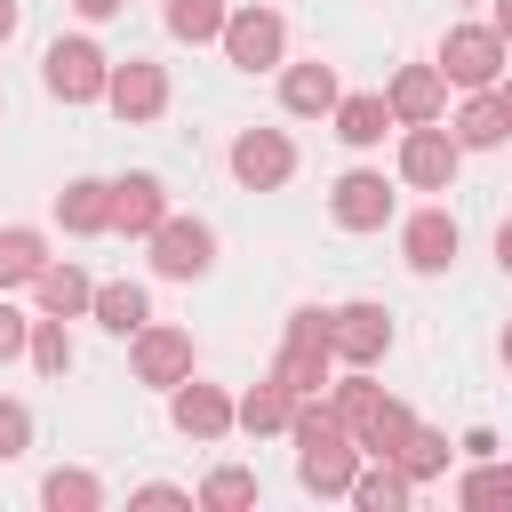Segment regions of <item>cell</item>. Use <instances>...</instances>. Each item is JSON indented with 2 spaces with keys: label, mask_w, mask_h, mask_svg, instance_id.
I'll return each mask as SVG.
<instances>
[{
  "label": "cell",
  "mask_w": 512,
  "mask_h": 512,
  "mask_svg": "<svg viewBox=\"0 0 512 512\" xmlns=\"http://www.w3.org/2000/svg\"><path fill=\"white\" fill-rule=\"evenodd\" d=\"M136 504H192V488H168V480H144Z\"/></svg>",
  "instance_id": "cell-35"
},
{
  "label": "cell",
  "mask_w": 512,
  "mask_h": 512,
  "mask_svg": "<svg viewBox=\"0 0 512 512\" xmlns=\"http://www.w3.org/2000/svg\"><path fill=\"white\" fill-rule=\"evenodd\" d=\"M200 504H208V512H240V504H256V472H240V464L208 472V480H200Z\"/></svg>",
  "instance_id": "cell-31"
},
{
  "label": "cell",
  "mask_w": 512,
  "mask_h": 512,
  "mask_svg": "<svg viewBox=\"0 0 512 512\" xmlns=\"http://www.w3.org/2000/svg\"><path fill=\"white\" fill-rule=\"evenodd\" d=\"M496 352H504V368H512V328H504V344H496Z\"/></svg>",
  "instance_id": "cell-41"
},
{
  "label": "cell",
  "mask_w": 512,
  "mask_h": 512,
  "mask_svg": "<svg viewBox=\"0 0 512 512\" xmlns=\"http://www.w3.org/2000/svg\"><path fill=\"white\" fill-rule=\"evenodd\" d=\"M136 376L144 384H160V392H176L184 376H192V336L184 328H136Z\"/></svg>",
  "instance_id": "cell-14"
},
{
  "label": "cell",
  "mask_w": 512,
  "mask_h": 512,
  "mask_svg": "<svg viewBox=\"0 0 512 512\" xmlns=\"http://www.w3.org/2000/svg\"><path fill=\"white\" fill-rule=\"evenodd\" d=\"M408 432H416L408 400H392V392H384V400L368 408V424H360L352 440H360V456H400V448H408Z\"/></svg>",
  "instance_id": "cell-23"
},
{
  "label": "cell",
  "mask_w": 512,
  "mask_h": 512,
  "mask_svg": "<svg viewBox=\"0 0 512 512\" xmlns=\"http://www.w3.org/2000/svg\"><path fill=\"white\" fill-rule=\"evenodd\" d=\"M328 120H336V136H344L352 152H376V144H384V136L400 128L384 96H336V112H328Z\"/></svg>",
  "instance_id": "cell-20"
},
{
  "label": "cell",
  "mask_w": 512,
  "mask_h": 512,
  "mask_svg": "<svg viewBox=\"0 0 512 512\" xmlns=\"http://www.w3.org/2000/svg\"><path fill=\"white\" fill-rule=\"evenodd\" d=\"M456 168H464L456 128H440V120L400 128V184H416V192H448V184H456Z\"/></svg>",
  "instance_id": "cell-4"
},
{
  "label": "cell",
  "mask_w": 512,
  "mask_h": 512,
  "mask_svg": "<svg viewBox=\"0 0 512 512\" xmlns=\"http://www.w3.org/2000/svg\"><path fill=\"white\" fill-rule=\"evenodd\" d=\"M496 32H504V48H512V0H496V16H488Z\"/></svg>",
  "instance_id": "cell-37"
},
{
  "label": "cell",
  "mask_w": 512,
  "mask_h": 512,
  "mask_svg": "<svg viewBox=\"0 0 512 512\" xmlns=\"http://www.w3.org/2000/svg\"><path fill=\"white\" fill-rule=\"evenodd\" d=\"M104 104H112L128 128H136V120H160V112H168V72H160L152 56H128V64H112Z\"/></svg>",
  "instance_id": "cell-10"
},
{
  "label": "cell",
  "mask_w": 512,
  "mask_h": 512,
  "mask_svg": "<svg viewBox=\"0 0 512 512\" xmlns=\"http://www.w3.org/2000/svg\"><path fill=\"white\" fill-rule=\"evenodd\" d=\"M272 376H280L296 400H312L320 384H336V344H320V336H288L280 360H272Z\"/></svg>",
  "instance_id": "cell-17"
},
{
  "label": "cell",
  "mask_w": 512,
  "mask_h": 512,
  "mask_svg": "<svg viewBox=\"0 0 512 512\" xmlns=\"http://www.w3.org/2000/svg\"><path fill=\"white\" fill-rule=\"evenodd\" d=\"M224 64H240V72H272V64H288V16L280 8H232L224 16Z\"/></svg>",
  "instance_id": "cell-3"
},
{
  "label": "cell",
  "mask_w": 512,
  "mask_h": 512,
  "mask_svg": "<svg viewBox=\"0 0 512 512\" xmlns=\"http://www.w3.org/2000/svg\"><path fill=\"white\" fill-rule=\"evenodd\" d=\"M456 248H464V232H456V216L448 208H416L408 224H400V256H408V272H448L456 264Z\"/></svg>",
  "instance_id": "cell-11"
},
{
  "label": "cell",
  "mask_w": 512,
  "mask_h": 512,
  "mask_svg": "<svg viewBox=\"0 0 512 512\" xmlns=\"http://www.w3.org/2000/svg\"><path fill=\"white\" fill-rule=\"evenodd\" d=\"M168 424H176L184 440H224V432L240 424V400H232L224 384H200V376H184V384L168 392Z\"/></svg>",
  "instance_id": "cell-6"
},
{
  "label": "cell",
  "mask_w": 512,
  "mask_h": 512,
  "mask_svg": "<svg viewBox=\"0 0 512 512\" xmlns=\"http://www.w3.org/2000/svg\"><path fill=\"white\" fill-rule=\"evenodd\" d=\"M288 416H296V392L280 384V376H264L256 392H240V432H288Z\"/></svg>",
  "instance_id": "cell-24"
},
{
  "label": "cell",
  "mask_w": 512,
  "mask_h": 512,
  "mask_svg": "<svg viewBox=\"0 0 512 512\" xmlns=\"http://www.w3.org/2000/svg\"><path fill=\"white\" fill-rule=\"evenodd\" d=\"M456 504H472V512H488V504H512V464H472L464 480H456Z\"/></svg>",
  "instance_id": "cell-29"
},
{
  "label": "cell",
  "mask_w": 512,
  "mask_h": 512,
  "mask_svg": "<svg viewBox=\"0 0 512 512\" xmlns=\"http://www.w3.org/2000/svg\"><path fill=\"white\" fill-rule=\"evenodd\" d=\"M16 40V0H0V48Z\"/></svg>",
  "instance_id": "cell-38"
},
{
  "label": "cell",
  "mask_w": 512,
  "mask_h": 512,
  "mask_svg": "<svg viewBox=\"0 0 512 512\" xmlns=\"http://www.w3.org/2000/svg\"><path fill=\"white\" fill-rule=\"evenodd\" d=\"M504 56H512V48H504L496 24H448L432 64L448 72V88H496V80H504Z\"/></svg>",
  "instance_id": "cell-1"
},
{
  "label": "cell",
  "mask_w": 512,
  "mask_h": 512,
  "mask_svg": "<svg viewBox=\"0 0 512 512\" xmlns=\"http://www.w3.org/2000/svg\"><path fill=\"white\" fill-rule=\"evenodd\" d=\"M232 176H240L248 192H280V184L296 176V144H288L280 128H240V136H232Z\"/></svg>",
  "instance_id": "cell-7"
},
{
  "label": "cell",
  "mask_w": 512,
  "mask_h": 512,
  "mask_svg": "<svg viewBox=\"0 0 512 512\" xmlns=\"http://www.w3.org/2000/svg\"><path fill=\"white\" fill-rule=\"evenodd\" d=\"M40 504H48V512H96V504H104V480L80 472V464H56V472L40 480Z\"/></svg>",
  "instance_id": "cell-26"
},
{
  "label": "cell",
  "mask_w": 512,
  "mask_h": 512,
  "mask_svg": "<svg viewBox=\"0 0 512 512\" xmlns=\"http://www.w3.org/2000/svg\"><path fill=\"white\" fill-rule=\"evenodd\" d=\"M32 448V408L24 400H0V464H16Z\"/></svg>",
  "instance_id": "cell-32"
},
{
  "label": "cell",
  "mask_w": 512,
  "mask_h": 512,
  "mask_svg": "<svg viewBox=\"0 0 512 512\" xmlns=\"http://www.w3.org/2000/svg\"><path fill=\"white\" fill-rule=\"evenodd\" d=\"M328 216H336L344 232H384V224H392V184H384V168H344L336 192H328Z\"/></svg>",
  "instance_id": "cell-8"
},
{
  "label": "cell",
  "mask_w": 512,
  "mask_h": 512,
  "mask_svg": "<svg viewBox=\"0 0 512 512\" xmlns=\"http://www.w3.org/2000/svg\"><path fill=\"white\" fill-rule=\"evenodd\" d=\"M328 328H336L328 304H296V312H288V336H320V344H328Z\"/></svg>",
  "instance_id": "cell-34"
},
{
  "label": "cell",
  "mask_w": 512,
  "mask_h": 512,
  "mask_svg": "<svg viewBox=\"0 0 512 512\" xmlns=\"http://www.w3.org/2000/svg\"><path fill=\"white\" fill-rule=\"evenodd\" d=\"M32 296H40V312H56V320H80V312L96 304V280H88L72 256H64V264L48 256V264H40V280H32Z\"/></svg>",
  "instance_id": "cell-19"
},
{
  "label": "cell",
  "mask_w": 512,
  "mask_h": 512,
  "mask_svg": "<svg viewBox=\"0 0 512 512\" xmlns=\"http://www.w3.org/2000/svg\"><path fill=\"white\" fill-rule=\"evenodd\" d=\"M88 312H96V328H104V336H136V328L152 320V296H144L136 280H104Z\"/></svg>",
  "instance_id": "cell-22"
},
{
  "label": "cell",
  "mask_w": 512,
  "mask_h": 512,
  "mask_svg": "<svg viewBox=\"0 0 512 512\" xmlns=\"http://www.w3.org/2000/svg\"><path fill=\"white\" fill-rule=\"evenodd\" d=\"M496 96H504V112H512V80H496Z\"/></svg>",
  "instance_id": "cell-40"
},
{
  "label": "cell",
  "mask_w": 512,
  "mask_h": 512,
  "mask_svg": "<svg viewBox=\"0 0 512 512\" xmlns=\"http://www.w3.org/2000/svg\"><path fill=\"white\" fill-rule=\"evenodd\" d=\"M40 264H48V240H40L32 224H8V232H0V288H32Z\"/></svg>",
  "instance_id": "cell-25"
},
{
  "label": "cell",
  "mask_w": 512,
  "mask_h": 512,
  "mask_svg": "<svg viewBox=\"0 0 512 512\" xmlns=\"http://www.w3.org/2000/svg\"><path fill=\"white\" fill-rule=\"evenodd\" d=\"M328 344H336V360L344 368H376L384 352H392V312L384 304H336V328H328Z\"/></svg>",
  "instance_id": "cell-9"
},
{
  "label": "cell",
  "mask_w": 512,
  "mask_h": 512,
  "mask_svg": "<svg viewBox=\"0 0 512 512\" xmlns=\"http://www.w3.org/2000/svg\"><path fill=\"white\" fill-rule=\"evenodd\" d=\"M408 496H416V480H408L392 456H368V464L352 472V504H360V512H408Z\"/></svg>",
  "instance_id": "cell-21"
},
{
  "label": "cell",
  "mask_w": 512,
  "mask_h": 512,
  "mask_svg": "<svg viewBox=\"0 0 512 512\" xmlns=\"http://www.w3.org/2000/svg\"><path fill=\"white\" fill-rule=\"evenodd\" d=\"M24 352H32V320H24V312L8 304V288H0V368L24 360Z\"/></svg>",
  "instance_id": "cell-33"
},
{
  "label": "cell",
  "mask_w": 512,
  "mask_h": 512,
  "mask_svg": "<svg viewBox=\"0 0 512 512\" xmlns=\"http://www.w3.org/2000/svg\"><path fill=\"white\" fill-rule=\"evenodd\" d=\"M160 224H168V184H160L152 168L120 176V184H112V232H128V240H152Z\"/></svg>",
  "instance_id": "cell-13"
},
{
  "label": "cell",
  "mask_w": 512,
  "mask_h": 512,
  "mask_svg": "<svg viewBox=\"0 0 512 512\" xmlns=\"http://www.w3.org/2000/svg\"><path fill=\"white\" fill-rule=\"evenodd\" d=\"M40 80L56 104H104V80H112V56L96 40H48L40 56Z\"/></svg>",
  "instance_id": "cell-2"
},
{
  "label": "cell",
  "mask_w": 512,
  "mask_h": 512,
  "mask_svg": "<svg viewBox=\"0 0 512 512\" xmlns=\"http://www.w3.org/2000/svg\"><path fill=\"white\" fill-rule=\"evenodd\" d=\"M384 104H392L400 128H424V120L448 112V72H440V64H400L392 88H384Z\"/></svg>",
  "instance_id": "cell-12"
},
{
  "label": "cell",
  "mask_w": 512,
  "mask_h": 512,
  "mask_svg": "<svg viewBox=\"0 0 512 512\" xmlns=\"http://www.w3.org/2000/svg\"><path fill=\"white\" fill-rule=\"evenodd\" d=\"M24 360H32L40 376H64V368H72V336H64V320H56V312H48V320H32V352H24Z\"/></svg>",
  "instance_id": "cell-30"
},
{
  "label": "cell",
  "mask_w": 512,
  "mask_h": 512,
  "mask_svg": "<svg viewBox=\"0 0 512 512\" xmlns=\"http://www.w3.org/2000/svg\"><path fill=\"white\" fill-rule=\"evenodd\" d=\"M336 96H344V88H336V64H320V56H304V64L280 72V104H288L296 120H328Z\"/></svg>",
  "instance_id": "cell-15"
},
{
  "label": "cell",
  "mask_w": 512,
  "mask_h": 512,
  "mask_svg": "<svg viewBox=\"0 0 512 512\" xmlns=\"http://www.w3.org/2000/svg\"><path fill=\"white\" fill-rule=\"evenodd\" d=\"M496 264H504V272H512V224H504V232H496Z\"/></svg>",
  "instance_id": "cell-39"
},
{
  "label": "cell",
  "mask_w": 512,
  "mask_h": 512,
  "mask_svg": "<svg viewBox=\"0 0 512 512\" xmlns=\"http://www.w3.org/2000/svg\"><path fill=\"white\" fill-rule=\"evenodd\" d=\"M144 248H152V272H160V280H200V272L216 264V232H208L200 216H168Z\"/></svg>",
  "instance_id": "cell-5"
},
{
  "label": "cell",
  "mask_w": 512,
  "mask_h": 512,
  "mask_svg": "<svg viewBox=\"0 0 512 512\" xmlns=\"http://www.w3.org/2000/svg\"><path fill=\"white\" fill-rule=\"evenodd\" d=\"M448 128H456V144H464V152H496V144L512 136V112H504V96H496V88H464V104H456V120H448Z\"/></svg>",
  "instance_id": "cell-16"
},
{
  "label": "cell",
  "mask_w": 512,
  "mask_h": 512,
  "mask_svg": "<svg viewBox=\"0 0 512 512\" xmlns=\"http://www.w3.org/2000/svg\"><path fill=\"white\" fill-rule=\"evenodd\" d=\"M72 8H80V16H88V24H104V16H120V8H128V0H72Z\"/></svg>",
  "instance_id": "cell-36"
},
{
  "label": "cell",
  "mask_w": 512,
  "mask_h": 512,
  "mask_svg": "<svg viewBox=\"0 0 512 512\" xmlns=\"http://www.w3.org/2000/svg\"><path fill=\"white\" fill-rule=\"evenodd\" d=\"M224 16H232L224 0H168V32L192 40V48H200V40H224Z\"/></svg>",
  "instance_id": "cell-28"
},
{
  "label": "cell",
  "mask_w": 512,
  "mask_h": 512,
  "mask_svg": "<svg viewBox=\"0 0 512 512\" xmlns=\"http://www.w3.org/2000/svg\"><path fill=\"white\" fill-rule=\"evenodd\" d=\"M56 224L80 232V240L112 232V184H104V176H72V184L56 192Z\"/></svg>",
  "instance_id": "cell-18"
},
{
  "label": "cell",
  "mask_w": 512,
  "mask_h": 512,
  "mask_svg": "<svg viewBox=\"0 0 512 512\" xmlns=\"http://www.w3.org/2000/svg\"><path fill=\"white\" fill-rule=\"evenodd\" d=\"M448 456H456V448H448V432H432V424H416V432H408V448H400L392 464H400V472H408V480L424 488V480H440V472H448Z\"/></svg>",
  "instance_id": "cell-27"
}]
</instances>
